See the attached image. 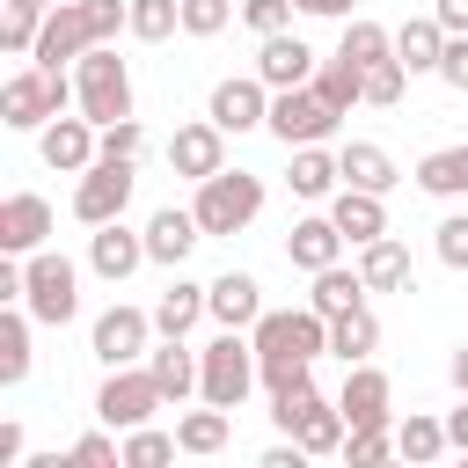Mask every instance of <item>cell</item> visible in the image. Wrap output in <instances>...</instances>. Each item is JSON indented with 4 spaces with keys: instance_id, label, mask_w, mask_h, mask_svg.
Listing matches in <instances>:
<instances>
[{
    "instance_id": "obj_1",
    "label": "cell",
    "mask_w": 468,
    "mask_h": 468,
    "mask_svg": "<svg viewBox=\"0 0 468 468\" xmlns=\"http://www.w3.org/2000/svg\"><path fill=\"white\" fill-rule=\"evenodd\" d=\"M117 29H132V0H58L37 29V66L66 73V58L95 51V44H117Z\"/></svg>"
},
{
    "instance_id": "obj_2",
    "label": "cell",
    "mask_w": 468,
    "mask_h": 468,
    "mask_svg": "<svg viewBox=\"0 0 468 468\" xmlns=\"http://www.w3.org/2000/svg\"><path fill=\"white\" fill-rule=\"evenodd\" d=\"M205 380H197V402H219V410H241L249 388H263V358L249 344V329H219L205 351H197Z\"/></svg>"
},
{
    "instance_id": "obj_3",
    "label": "cell",
    "mask_w": 468,
    "mask_h": 468,
    "mask_svg": "<svg viewBox=\"0 0 468 468\" xmlns=\"http://www.w3.org/2000/svg\"><path fill=\"white\" fill-rule=\"evenodd\" d=\"M73 110L95 117V124L132 117V66L117 58V44H95V51L73 58Z\"/></svg>"
},
{
    "instance_id": "obj_4",
    "label": "cell",
    "mask_w": 468,
    "mask_h": 468,
    "mask_svg": "<svg viewBox=\"0 0 468 468\" xmlns=\"http://www.w3.org/2000/svg\"><path fill=\"white\" fill-rule=\"evenodd\" d=\"M22 307H29L44 329H66V322L80 314V263L58 256V249L22 256Z\"/></svg>"
},
{
    "instance_id": "obj_5",
    "label": "cell",
    "mask_w": 468,
    "mask_h": 468,
    "mask_svg": "<svg viewBox=\"0 0 468 468\" xmlns=\"http://www.w3.org/2000/svg\"><path fill=\"white\" fill-rule=\"evenodd\" d=\"M190 212H197L205 234H241V227H256V212H263V176H249V168H219V176L197 183Z\"/></svg>"
},
{
    "instance_id": "obj_6",
    "label": "cell",
    "mask_w": 468,
    "mask_h": 468,
    "mask_svg": "<svg viewBox=\"0 0 468 468\" xmlns=\"http://www.w3.org/2000/svg\"><path fill=\"white\" fill-rule=\"evenodd\" d=\"M66 102H73V73L22 66V73L0 88V124H7V132H44V124H51Z\"/></svg>"
},
{
    "instance_id": "obj_7",
    "label": "cell",
    "mask_w": 468,
    "mask_h": 468,
    "mask_svg": "<svg viewBox=\"0 0 468 468\" xmlns=\"http://www.w3.org/2000/svg\"><path fill=\"white\" fill-rule=\"evenodd\" d=\"M249 344H256V358H322L329 351V314H314V307H263Z\"/></svg>"
},
{
    "instance_id": "obj_8",
    "label": "cell",
    "mask_w": 468,
    "mask_h": 468,
    "mask_svg": "<svg viewBox=\"0 0 468 468\" xmlns=\"http://www.w3.org/2000/svg\"><path fill=\"white\" fill-rule=\"evenodd\" d=\"M154 410H168V395H161V380L146 373V358H139V366H110V380L95 388V417H102L110 431L154 424Z\"/></svg>"
},
{
    "instance_id": "obj_9",
    "label": "cell",
    "mask_w": 468,
    "mask_h": 468,
    "mask_svg": "<svg viewBox=\"0 0 468 468\" xmlns=\"http://www.w3.org/2000/svg\"><path fill=\"white\" fill-rule=\"evenodd\" d=\"M132 183H139V161L102 154V161H95V168H80V183H73V219H80V227H110V219H124Z\"/></svg>"
},
{
    "instance_id": "obj_10",
    "label": "cell",
    "mask_w": 468,
    "mask_h": 468,
    "mask_svg": "<svg viewBox=\"0 0 468 468\" xmlns=\"http://www.w3.org/2000/svg\"><path fill=\"white\" fill-rule=\"evenodd\" d=\"M154 336H161V329H154V307H124V300H117V307L95 314L88 351H95L102 366H139V358L154 351Z\"/></svg>"
},
{
    "instance_id": "obj_11",
    "label": "cell",
    "mask_w": 468,
    "mask_h": 468,
    "mask_svg": "<svg viewBox=\"0 0 468 468\" xmlns=\"http://www.w3.org/2000/svg\"><path fill=\"white\" fill-rule=\"evenodd\" d=\"M271 139H285V154L292 146H322L329 132H336V110L314 95V88H271V124H263Z\"/></svg>"
},
{
    "instance_id": "obj_12",
    "label": "cell",
    "mask_w": 468,
    "mask_h": 468,
    "mask_svg": "<svg viewBox=\"0 0 468 468\" xmlns=\"http://www.w3.org/2000/svg\"><path fill=\"white\" fill-rule=\"evenodd\" d=\"M205 117L234 139V132H256V124H271V80L263 73H234V80H219L212 88V102H205Z\"/></svg>"
},
{
    "instance_id": "obj_13",
    "label": "cell",
    "mask_w": 468,
    "mask_h": 468,
    "mask_svg": "<svg viewBox=\"0 0 468 468\" xmlns=\"http://www.w3.org/2000/svg\"><path fill=\"white\" fill-rule=\"evenodd\" d=\"M37 154H44V168L80 176V168L102 161V124H95V117H51V124L37 132Z\"/></svg>"
},
{
    "instance_id": "obj_14",
    "label": "cell",
    "mask_w": 468,
    "mask_h": 468,
    "mask_svg": "<svg viewBox=\"0 0 468 468\" xmlns=\"http://www.w3.org/2000/svg\"><path fill=\"white\" fill-rule=\"evenodd\" d=\"M168 168H176V176H190V183L219 176V168H227V132H219L212 117L176 124V132H168Z\"/></svg>"
},
{
    "instance_id": "obj_15",
    "label": "cell",
    "mask_w": 468,
    "mask_h": 468,
    "mask_svg": "<svg viewBox=\"0 0 468 468\" xmlns=\"http://www.w3.org/2000/svg\"><path fill=\"white\" fill-rule=\"evenodd\" d=\"M139 263H154V256H146V227L132 234L124 219H110V227H95V234H88V271H95L102 285H124Z\"/></svg>"
},
{
    "instance_id": "obj_16",
    "label": "cell",
    "mask_w": 468,
    "mask_h": 468,
    "mask_svg": "<svg viewBox=\"0 0 468 468\" xmlns=\"http://www.w3.org/2000/svg\"><path fill=\"white\" fill-rule=\"evenodd\" d=\"M51 241V205L37 190H7L0 197V249L7 256H37Z\"/></svg>"
},
{
    "instance_id": "obj_17",
    "label": "cell",
    "mask_w": 468,
    "mask_h": 468,
    "mask_svg": "<svg viewBox=\"0 0 468 468\" xmlns=\"http://www.w3.org/2000/svg\"><path fill=\"white\" fill-rule=\"evenodd\" d=\"M395 388H388V373L373 366V358H358V366H344V395H336V410H344V424H395Z\"/></svg>"
},
{
    "instance_id": "obj_18",
    "label": "cell",
    "mask_w": 468,
    "mask_h": 468,
    "mask_svg": "<svg viewBox=\"0 0 468 468\" xmlns=\"http://www.w3.org/2000/svg\"><path fill=\"white\" fill-rule=\"evenodd\" d=\"M285 263L292 271H329V263H344V227L329 219V212H307V219H292V234H285Z\"/></svg>"
},
{
    "instance_id": "obj_19",
    "label": "cell",
    "mask_w": 468,
    "mask_h": 468,
    "mask_svg": "<svg viewBox=\"0 0 468 468\" xmlns=\"http://www.w3.org/2000/svg\"><path fill=\"white\" fill-rule=\"evenodd\" d=\"M314 66H322V58H314V44H307V37H292V29H278V37H263V44H256V73H263L271 88H307V80H314Z\"/></svg>"
},
{
    "instance_id": "obj_20",
    "label": "cell",
    "mask_w": 468,
    "mask_h": 468,
    "mask_svg": "<svg viewBox=\"0 0 468 468\" xmlns=\"http://www.w3.org/2000/svg\"><path fill=\"white\" fill-rule=\"evenodd\" d=\"M205 307H212L219 329H256V322H263V285H256L249 271H219V278L205 285Z\"/></svg>"
},
{
    "instance_id": "obj_21",
    "label": "cell",
    "mask_w": 468,
    "mask_h": 468,
    "mask_svg": "<svg viewBox=\"0 0 468 468\" xmlns=\"http://www.w3.org/2000/svg\"><path fill=\"white\" fill-rule=\"evenodd\" d=\"M197 241H205V227H197V212H190V205H161V212L146 219V256H154V263H168V271H176Z\"/></svg>"
},
{
    "instance_id": "obj_22",
    "label": "cell",
    "mask_w": 468,
    "mask_h": 468,
    "mask_svg": "<svg viewBox=\"0 0 468 468\" xmlns=\"http://www.w3.org/2000/svg\"><path fill=\"white\" fill-rule=\"evenodd\" d=\"M146 373L161 380V395H168L176 410H183V402L197 395V380H205V366H197V351H190L183 336H161V344L146 351Z\"/></svg>"
},
{
    "instance_id": "obj_23",
    "label": "cell",
    "mask_w": 468,
    "mask_h": 468,
    "mask_svg": "<svg viewBox=\"0 0 468 468\" xmlns=\"http://www.w3.org/2000/svg\"><path fill=\"white\" fill-rule=\"evenodd\" d=\"M329 219L344 227V241H351V249H366V241H380V234H388V205H380V190H351V183H344V190L329 197Z\"/></svg>"
},
{
    "instance_id": "obj_24",
    "label": "cell",
    "mask_w": 468,
    "mask_h": 468,
    "mask_svg": "<svg viewBox=\"0 0 468 468\" xmlns=\"http://www.w3.org/2000/svg\"><path fill=\"white\" fill-rule=\"evenodd\" d=\"M285 183H292V197L322 205V197H336V190H344V161H336L329 146H292V168H285Z\"/></svg>"
},
{
    "instance_id": "obj_25",
    "label": "cell",
    "mask_w": 468,
    "mask_h": 468,
    "mask_svg": "<svg viewBox=\"0 0 468 468\" xmlns=\"http://www.w3.org/2000/svg\"><path fill=\"white\" fill-rule=\"evenodd\" d=\"M358 278H366L373 292H410V278H417V263H410V241H395V234L366 241V249H358Z\"/></svg>"
},
{
    "instance_id": "obj_26",
    "label": "cell",
    "mask_w": 468,
    "mask_h": 468,
    "mask_svg": "<svg viewBox=\"0 0 468 468\" xmlns=\"http://www.w3.org/2000/svg\"><path fill=\"white\" fill-rule=\"evenodd\" d=\"M227 439H234V410H219V402H205V410H183V417H176V446H183L190 461L227 453Z\"/></svg>"
},
{
    "instance_id": "obj_27",
    "label": "cell",
    "mask_w": 468,
    "mask_h": 468,
    "mask_svg": "<svg viewBox=\"0 0 468 468\" xmlns=\"http://www.w3.org/2000/svg\"><path fill=\"white\" fill-rule=\"evenodd\" d=\"M446 22L439 15H410L402 29H395V58L410 66V73H439V58H446Z\"/></svg>"
},
{
    "instance_id": "obj_28",
    "label": "cell",
    "mask_w": 468,
    "mask_h": 468,
    "mask_svg": "<svg viewBox=\"0 0 468 468\" xmlns=\"http://www.w3.org/2000/svg\"><path fill=\"white\" fill-rule=\"evenodd\" d=\"M336 161H344V183H351V190H380V197H388V190L402 183V176H395V154H388V146H373V139L336 146Z\"/></svg>"
},
{
    "instance_id": "obj_29",
    "label": "cell",
    "mask_w": 468,
    "mask_h": 468,
    "mask_svg": "<svg viewBox=\"0 0 468 468\" xmlns=\"http://www.w3.org/2000/svg\"><path fill=\"white\" fill-rule=\"evenodd\" d=\"M329 351L344 358V366H358V358H373L380 351V314L358 300V307H344V314H329Z\"/></svg>"
},
{
    "instance_id": "obj_30",
    "label": "cell",
    "mask_w": 468,
    "mask_h": 468,
    "mask_svg": "<svg viewBox=\"0 0 468 468\" xmlns=\"http://www.w3.org/2000/svg\"><path fill=\"white\" fill-rule=\"evenodd\" d=\"M205 314H212V307H205V285H190V278H168V292L154 300V329H161V336H190Z\"/></svg>"
},
{
    "instance_id": "obj_31",
    "label": "cell",
    "mask_w": 468,
    "mask_h": 468,
    "mask_svg": "<svg viewBox=\"0 0 468 468\" xmlns=\"http://www.w3.org/2000/svg\"><path fill=\"white\" fill-rule=\"evenodd\" d=\"M417 190L424 197H468V139L461 146H431L417 161Z\"/></svg>"
},
{
    "instance_id": "obj_32",
    "label": "cell",
    "mask_w": 468,
    "mask_h": 468,
    "mask_svg": "<svg viewBox=\"0 0 468 468\" xmlns=\"http://www.w3.org/2000/svg\"><path fill=\"white\" fill-rule=\"evenodd\" d=\"M395 453L402 461H439V453H453V439H446V417H424V410H410L402 424H395Z\"/></svg>"
},
{
    "instance_id": "obj_33",
    "label": "cell",
    "mask_w": 468,
    "mask_h": 468,
    "mask_svg": "<svg viewBox=\"0 0 468 468\" xmlns=\"http://www.w3.org/2000/svg\"><path fill=\"white\" fill-rule=\"evenodd\" d=\"M336 58H351L358 73H373L380 58H395V29H380V22L351 15V22H344V44H336Z\"/></svg>"
},
{
    "instance_id": "obj_34",
    "label": "cell",
    "mask_w": 468,
    "mask_h": 468,
    "mask_svg": "<svg viewBox=\"0 0 468 468\" xmlns=\"http://www.w3.org/2000/svg\"><path fill=\"white\" fill-rule=\"evenodd\" d=\"M307 88H314V95H322V102H329L336 117H351V102H366V73H358L351 58H322Z\"/></svg>"
},
{
    "instance_id": "obj_35",
    "label": "cell",
    "mask_w": 468,
    "mask_h": 468,
    "mask_svg": "<svg viewBox=\"0 0 468 468\" xmlns=\"http://www.w3.org/2000/svg\"><path fill=\"white\" fill-rule=\"evenodd\" d=\"M366 292H373V285L358 278V263H351V271H344V263H329V271H314V292H307V307H314V314H344V307H358Z\"/></svg>"
},
{
    "instance_id": "obj_36",
    "label": "cell",
    "mask_w": 468,
    "mask_h": 468,
    "mask_svg": "<svg viewBox=\"0 0 468 468\" xmlns=\"http://www.w3.org/2000/svg\"><path fill=\"white\" fill-rule=\"evenodd\" d=\"M29 307H7L0 314V388H22L29 380Z\"/></svg>"
},
{
    "instance_id": "obj_37",
    "label": "cell",
    "mask_w": 468,
    "mask_h": 468,
    "mask_svg": "<svg viewBox=\"0 0 468 468\" xmlns=\"http://www.w3.org/2000/svg\"><path fill=\"white\" fill-rule=\"evenodd\" d=\"M58 0H7V22H0V51L7 58H29L37 51V29H44V15H51Z\"/></svg>"
},
{
    "instance_id": "obj_38",
    "label": "cell",
    "mask_w": 468,
    "mask_h": 468,
    "mask_svg": "<svg viewBox=\"0 0 468 468\" xmlns=\"http://www.w3.org/2000/svg\"><path fill=\"white\" fill-rule=\"evenodd\" d=\"M183 29V0H132V37L139 44H168Z\"/></svg>"
},
{
    "instance_id": "obj_39",
    "label": "cell",
    "mask_w": 468,
    "mask_h": 468,
    "mask_svg": "<svg viewBox=\"0 0 468 468\" xmlns=\"http://www.w3.org/2000/svg\"><path fill=\"white\" fill-rule=\"evenodd\" d=\"M183 446H176V431H154V424H132L124 431V468H161V461H176Z\"/></svg>"
},
{
    "instance_id": "obj_40",
    "label": "cell",
    "mask_w": 468,
    "mask_h": 468,
    "mask_svg": "<svg viewBox=\"0 0 468 468\" xmlns=\"http://www.w3.org/2000/svg\"><path fill=\"white\" fill-rule=\"evenodd\" d=\"M395 453V424H351L344 431V461L351 468H373V461H388Z\"/></svg>"
},
{
    "instance_id": "obj_41",
    "label": "cell",
    "mask_w": 468,
    "mask_h": 468,
    "mask_svg": "<svg viewBox=\"0 0 468 468\" xmlns=\"http://www.w3.org/2000/svg\"><path fill=\"white\" fill-rule=\"evenodd\" d=\"M73 468H124V439H110V424L102 431H80L73 439Z\"/></svg>"
},
{
    "instance_id": "obj_42",
    "label": "cell",
    "mask_w": 468,
    "mask_h": 468,
    "mask_svg": "<svg viewBox=\"0 0 468 468\" xmlns=\"http://www.w3.org/2000/svg\"><path fill=\"white\" fill-rule=\"evenodd\" d=\"M431 249H439L446 271H468V212H446V219L431 227Z\"/></svg>"
},
{
    "instance_id": "obj_43",
    "label": "cell",
    "mask_w": 468,
    "mask_h": 468,
    "mask_svg": "<svg viewBox=\"0 0 468 468\" xmlns=\"http://www.w3.org/2000/svg\"><path fill=\"white\" fill-rule=\"evenodd\" d=\"M402 80H410V66H402V58H380V66L366 73V102H373V110H395V102H402Z\"/></svg>"
},
{
    "instance_id": "obj_44",
    "label": "cell",
    "mask_w": 468,
    "mask_h": 468,
    "mask_svg": "<svg viewBox=\"0 0 468 468\" xmlns=\"http://www.w3.org/2000/svg\"><path fill=\"white\" fill-rule=\"evenodd\" d=\"M234 22V0H183V37H219Z\"/></svg>"
},
{
    "instance_id": "obj_45",
    "label": "cell",
    "mask_w": 468,
    "mask_h": 468,
    "mask_svg": "<svg viewBox=\"0 0 468 468\" xmlns=\"http://www.w3.org/2000/svg\"><path fill=\"white\" fill-rule=\"evenodd\" d=\"M292 7H300V0H241V22H249L256 37H278V29H292Z\"/></svg>"
},
{
    "instance_id": "obj_46",
    "label": "cell",
    "mask_w": 468,
    "mask_h": 468,
    "mask_svg": "<svg viewBox=\"0 0 468 468\" xmlns=\"http://www.w3.org/2000/svg\"><path fill=\"white\" fill-rule=\"evenodd\" d=\"M102 154H117V161H139V154H146V124H139V117H117V124H102Z\"/></svg>"
},
{
    "instance_id": "obj_47",
    "label": "cell",
    "mask_w": 468,
    "mask_h": 468,
    "mask_svg": "<svg viewBox=\"0 0 468 468\" xmlns=\"http://www.w3.org/2000/svg\"><path fill=\"white\" fill-rule=\"evenodd\" d=\"M439 80L468 95V37H446V58H439Z\"/></svg>"
},
{
    "instance_id": "obj_48",
    "label": "cell",
    "mask_w": 468,
    "mask_h": 468,
    "mask_svg": "<svg viewBox=\"0 0 468 468\" xmlns=\"http://www.w3.org/2000/svg\"><path fill=\"white\" fill-rule=\"evenodd\" d=\"M431 15H439L453 37H468V0H431Z\"/></svg>"
},
{
    "instance_id": "obj_49",
    "label": "cell",
    "mask_w": 468,
    "mask_h": 468,
    "mask_svg": "<svg viewBox=\"0 0 468 468\" xmlns=\"http://www.w3.org/2000/svg\"><path fill=\"white\" fill-rule=\"evenodd\" d=\"M446 439H453V453H468V395H461V410H446Z\"/></svg>"
},
{
    "instance_id": "obj_50",
    "label": "cell",
    "mask_w": 468,
    "mask_h": 468,
    "mask_svg": "<svg viewBox=\"0 0 468 468\" xmlns=\"http://www.w3.org/2000/svg\"><path fill=\"white\" fill-rule=\"evenodd\" d=\"M358 0H300V15H329V22H351Z\"/></svg>"
},
{
    "instance_id": "obj_51",
    "label": "cell",
    "mask_w": 468,
    "mask_h": 468,
    "mask_svg": "<svg viewBox=\"0 0 468 468\" xmlns=\"http://www.w3.org/2000/svg\"><path fill=\"white\" fill-rule=\"evenodd\" d=\"M0 300H22V256L0 263Z\"/></svg>"
},
{
    "instance_id": "obj_52",
    "label": "cell",
    "mask_w": 468,
    "mask_h": 468,
    "mask_svg": "<svg viewBox=\"0 0 468 468\" xmlns=\"http://www.w3.org/2000/svg\"><path fill=\"white\" fill-rule=\"evenodd\" d=\"M22 461V424H0V468Z\"/></svg>"
},
{
    "instance_id": "obj_53",
    "label": "cell",
    "mask_w": 468,
    "mask_h": 468,
    "mask_svg": "<svg viewBox=\"0 0 468 468\" xmlns=\"http://www.w3.org/2000/svg\"><path fill=\"white\" fill-rule=\"evenodd\" d=\"M446 373H453V388L468 395V344H453V358H446Z\"/></svg>"
}]
</instances>
